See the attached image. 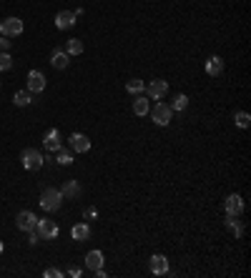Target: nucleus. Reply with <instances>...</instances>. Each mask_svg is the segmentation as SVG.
<instances>
[{
    "label": "nucleus",
    "mask_w": 251,
    "mask_h": 278,
    "mask_svg": "<svg viewBox=\"0 0 251 278\" xmlns=\"http://www.w3.org/2000/svg\"><path fill=\"white\" fill-rule=\"evenodd\" d=\"M38 241H40V238H38V233H35V228H33V231H28V243H33V246H35Z\"/></svg>",
    "instance_id": "31"
},
{
    "label": "nucleus",
    "mask_w": 251,
    "mask_h": 278,
    "mask_svg": "<svg viewBox=\"0 0 251 278\" xmlns=\"http://www.w3.org/2000/svg\"><path fill=\"white\" fill-rule=\"evenodd\" d=\"M58 163H60V165H71V163H73V156L66 153V151H58Z\"/></svg>",
    "instance_id": "27"
},
{
    "label": "nucleus",
    "mask_w": 251,
    "mask_h": 278,
    "mask_svg": "<svg viewBox=\"0 0 251 278\" xmlns=\"http://www.w3.org/2000/svg\"><path fill=\"white\" fill-rule=\"evenodd\" d=\"M151 113V118H153V123L156 125H169L171 123V118H174V111H171V105L169 103H156V108L153 111H149Z\"/></svg>",
    "instance_id": "4"
},
{
    "label": "nucleus",
    "mask_w": 251,
    "mask_h": 278,
    "mask_svg": "<svg viewBox=\"0 0 251 278\" xmlns=\"http://www.w3.org/2000/svg\"><path fill=\"white\" fill-rule=\"evenodd\" d=\"M13 103L18 105V108H28V105L33 103V93H30V91H18V93L13 95Z\"/></svg>",
    "instance_id": "21"
},
{
    "label": "nucleus",
    "mask_w": 251,
    "mask_h": 278,
    "mask_svg": "<svg viewBox=\"0 0 251 278\" xmlns=\"http://www.w3.org/2000/svg\"><path fill=\"white\" fill-rule=\"evenodd\" d=\"M71 236H73V241H88V238H91V226H88V223L73 226V228H71Z\"/></svg>",
    "instance_id": "18"
},
{
    "label": "nucleus",
    "mask_w": 251,
    "mask_h": 278,
    "mask_svg": "<svg viewBox=\"0 0 251 278\" xmlns=\"http://www.w3.org/2000/svg\"><path fill=\"white\" fill-rule=\"evenodd\" d=\"M35 233H38L40 241H50V238L58 236V226H55V221H50V218H38Z\"/></svg>",
    "instance_id": "3"
},
{
    "label": "nucleus",
    "mask_w": 251,
    "mask_h": 278,
    "mask_svg": "<svg viewBox=\"0 0 251 278\" xmlns=\"http://www.w3.org/2000/svg\"><path fill=\"white\" fill-rule=\"evenodd\" d=\"M63 193L58 188H46L43 193H40V208L43 210H48V213H53V210H58L60 206H63Z\"/></svg>",
    "instance_id": "1"
},
{
    "label": "nucleus",
    "mask_w": 251,
    "mask_h": 278,
    "mask_svg": "<svg viewBox=\"0 0 251 278\" xmlns=\"http://www.w3.org/2000/svg\"><path fill=\"white\" fill-rule=\"evenodd\" d=\"M8 50H10V38L0 35V53H8Z\"/></svg>",
    "instance_id": "29"
},
{
    "label": "nucleus",
    "mask_w": 251,
    "mask_h": 278,
    "mask_svg": "<svg viewBox=\"0 0 251 278\" xmlns=\"http://www.w3.org/2000/svg\"><path fill=\"white\" fill-rule=\"evenodd\" d=\"M13 68V58L10 53H0V70H10Z\"/></svg>",
    "instance_id": "26"
},
{
    "label": "nucleus",
    "mask_w": 251,
    "mask_h": 278,
    "mask_svg": "<svg viewBox=\"0 0 251 278\" xmlns=\"http://www.w3.org/2000/svg\"><path fill=\"white\" fill-rule=\"evenodd\" d=\"M43 145H46V151H50V153L60 151V131H58V128H53V131H48V133H46Z\"/></svg>",
    "instance_id": "12"
},
{
    "label": "nucleus",
    "mask_w": 251,
    "mask_h": 278,
    "mask_svg": "<svg viewBox=\"0 0 251 278\" xmlns=\"http://www.w3.org/2000/svg\"><path fill=\"white\" fill-rule=\"evenodd\" d=\"M75 25V13L73 10H60L58 15H55V28L58 30H68V28H73Z\"/></svg>",
    "instance_id": "9"
},
{
    "label": "nucleus",
    "mask_w": 251,
    "mask_h": 278,
    "mask_svg": "<svg viewBox=\"0 0 251 278\" xmlns=\"http://www.w3.org/2000/svg\"><path fill=\"white\" fill-rule=\"evenodd\" d=\"M68 143H71V148H73L75 153H88L91 151V138L83 136V133H73L68 138Z\"/></svg>",
    "instance_id": "8"
},
{
    "label": "nucleus",
    "mask_w": 251,
    "mask_h": 278,
    "mask_svg": "<svg viewBox=\"0 0 251 278\" xmlns=\"http://www.w3.org/2000/svg\"><path fill=\"white\" fill-rule=\"evenodd\" d=\"M188 108V95L186 93H178L176 100L171 103V111H186Z\"/></svg>",
    "instance_id": "24"
},
{
    "label": "nucleus",
    "mask_w": 251,
    "mask_h": 278,
    "mask_svg": "<svg viewBox=\"0 0 251 278\" xmlns=\"http://www.w3.org/2000/svg\"><path fill=\"white\" fill-rule=\"evenodd\" d=\"M206 73L211 75V78H219L224 73V60L219 55H211V58L206 60Z\"/></svg>",
    "instance_id": "14"
},
{
    "label": "nucleus",
    "mask_w": 251,
    "mask_h": 278,
    "mask_svg": "<svg viewBox=\"0 0 251 278\" xmlns=\"http://www.w3.org/2000/svg\"><path fill=\"white\" fill-rule=\"evenodd\" d=\"M60 193H63V198L75 201V198L80 196V185H78V181H66V185L60 188Z\"/></svg>",
    "instance_id": "16"
},
{
    "label": "nucleus",
    "mask_w": 251,
    "mask_h": 278,
    "mask_svg": "<svg viewBox=\"0 0 251 278\" xmlns=\"http://www.w3.org/2000/svg\"><path fill=\"white\" fill-rule=\"evenodd\" d=\"M249 120H251V118H249L246 111H239V113L234 116V123H236L239 128H249Z\"/></svg>",
    "instance_id": "25"
},
{
    "label": "nucleus",
    "mask_w": 251,
    "mask_h": 278,
    "mask_svg": "<svg viewBox=\"0 0 251 278\" xmlns=\"http://www.w3.org/2000/svg\"><path fill=\"white\" fill-rule=\"evenodd\" d=\"M43 88H46V75L40 70H30L28 73V91L30 93H40Z\"/></svg>",
    "instance_id": "11"
},
{
    "label": "nucleus",
    "mask_w": 251,
    "mask_h": 278,
    "mask_svg": "<svg viewBox=\"0 0 251 278\" xmlns=\"http://www.w3.org/2000/svg\"><path fill=\"white\" fill-rule=\"evenodd\" d=\"M66 53H68V55H80V53H83V40L68 38V40H66Z\"/></svg>",
    "instance_id": "22"
},
{
    "label": "nucleus",
    "mask_w": 251,
    "mask_h": 278,
    "mask_svg": "<svg viewBox=\"0 0 251 278\" xmlns=\"http://www.w3.org/2000/svg\"><path fill=\"white\" fill-rule=\"evenodd\" d=\"M126 91H128L131 95H141V93L146 91V85H143V80L133 78V80H128V83H126Z\"/></svg>",
    "instance_id": "23"
},
{
    "label": "nucleus",
    "mask_w": 251,
    "mask_h": 278,
    "mask_svg": "<svg viewBox=\"0 0 251 278\" xmlns=\"http://www.w3.org/2000/svg\"><path fill=\"white\" fill-rule=\"evenodd\" d=\"M23 30H25V25L20 18H5L3 23H0V35H5V38H18Z\"/></svg>",
    "instance_id": "5"
},
{
    "label": "nucleus",
    "mask_w": 251,
    "mask_h": 278,
    "mask_svg": "<svg viewBox=\"0 0 251 278\" xmlns=\"http://www.w3.org/2000/svg\"><path fill=\"white\" fill-rule=\"evenodd\" d=\"M43 276H46V278H60V276H63V271H58V268H46V271H43Z\"/></svg>",
    "instance_id": "30"
},
{
    "label": "nucleus",
    "mask_w": 251,
    "mask_h": 278,
    "mask_svg": "<svg viewBox=\"0 0 251 278\" xmlns=\"http://www.w3.org/2000/svg\"><path fill=\"white\" fill-rule=\"evenodd\" d=\"M68 63H71V55L66 50H53V55H50V66L53 68L63 70V68H68Z\"/></svg>",
    "instance_id": "15"
},
{
    "label": "nucleus",
    "mask_w": 251,
    "mask_h": 278,
    "mask_svg": "<svg viewBox=\"0 0 251 278\" xmlns=\"http://www.w3.org/2000/svg\"><path fill=\"white\" fill-rule=\"evenodd\" d=\"M68 276H73V278H78V276H80V268H78V266H73V268H68Z\"/></svg>",
    "instance_id": "32"
},
{
    "label": "nucleus",
    "mask_w": 251,
    "mask_h": 278,
    "mask_svg": "<svg viewBox=\"0 0 251 278\" xmlns=\"http://www.w3.org/2000/svg\"><path fill=\"white\" fill-rule=\"evenodd\" d=\"M83 218H86V221H93V218H98V210H96L93 206H88L86 210H83Z\"/></svg>",
    "instance_id": "28"
},
{
    "label": "nucleus",
    "mask_w": 251,
    "mask_h": 278,
    "mask_svg": "<svg viewBox=\"0 0 251 278\" xmlns=\"http://www.w3.org/2000/svg\"><path fill=\"white\" fill-rule=\"evenodd\" d=\"M166 93H169V83L166 80H153L146 85V98L149 100H161Z\"/></svg>",
    "instance_id": "6"
},
{
    "label": "nucleus",
    "mask_w": 251,
    "mask_h": 278,
    "mask_svg": "<svg viewBox=\"0 0 251 278\" xmlns=\"http://www.w3.org/2000/svg\"><path fill=\"white\" fill-rule=\"evenodd\" d=\"M224 208H226V213H231V216H241V213H244V198L239 193H231L226 198Z\"/></svg>",
    "instance_id": "10"
},
{
    "label": "nucleus",
    "mask_w": 251,
    "mask_h": 278,
    "mask_svg": "<svg viewBox=\"0 0 251 278\" xmlns=\"http://www.w3.org/2000/svg\"><path fill=\"white\" fill-rule=\"evenodd\" d=\"M0 253H3V241H0Z\"/></svg>",
    "instance_id": "33"
},
{
    "label": "nucleus",
    "mask_w": 251,
    "mask_h": 278,
    "mask_svg": "<svg viewBox=\"0 0 251 278\" xmlns=\"http://www.w3.org/2000/svg\"><path fill=\"white\" fill-rule=\"evenodd\" d=\"M151 273L166 276V273H169V258H166V255H161V253H156L153 258H151Z\"/></svg>",
    "instance_id": "13"
},
{
    "label": "nucleus",
    "mask_w": 251,
    "mask_h": 278,
    "mask_svg": "<svg viewBox=\"0 0 251 278\" xmlns=\"http://www.w3.org/2000/svg\"><path fill=\"white\" fill-rule=\"evenodd\" d=\"M86 268H88V271L103 268V253H100V251H88V253H86Z\"/></svg>",
    "instance_id": "17"
},
{
    "label": "nucleus",
    "mask_w": 251,
    "mask_h": 278,
    "mask_svg": "<svg viewBox=\"0 0 251 278\" xmlns=\"http://www.w3.org/2000/svg\"><path fill=\"white\" fill-rule=\"evenodd\" d=\"M149 111H151V100L146 98V95H136V100H133V113H136V116H149Z\"/></svg>",
    "instance_id": "19"
},
{
    "label": "nucleus",
    "mask_w": 251,
    "mask_h": 278,
    "mask_svg": "<svg viewBox=\"0 0 251 278\" xmlns=\"http://www.w3.org/2000/svg\"><path fill=\"white\" fill-rule=\"evenodd\" d=\"M226 226H228V231H231L236 238H241V233H244V226H241L239 216H231V213H226Z\"/></svg>",
    "instance_id": "20"
},
{
    "label": "nucleus",
    "mask_w": 251,
    "mask_h": 278,
    "mask_svg": "<svg viewBox=\"0 0 251 278\" xmlns=\"http://www.w3.org/2000/svg\"><path fill=\"white\" fill-rule=\"evenodd\" d=\"M20 163H23V168L25 170H40L46 165V161H43V156H40L35 148H25L23 153H20Z\"/></svg>",
    "instance_id": "2"
},
{
    "label": "nucleus",
    "mask_w": 251,
    "mask_h": 278,
    "mask_svg": "<svg viewBox=\"0 0 251 278\" xmlns=\"http://www.w3.org/2000/svg\"><path fill=\"white\" fill-rule=\"evenodd\" d=\"M35 223H38V218H35V213H30V210H20L18 216H15V226L20 228V231H33L35 228Z\"/></svg>",
    "instance_id": "7"
}]
</instances>
